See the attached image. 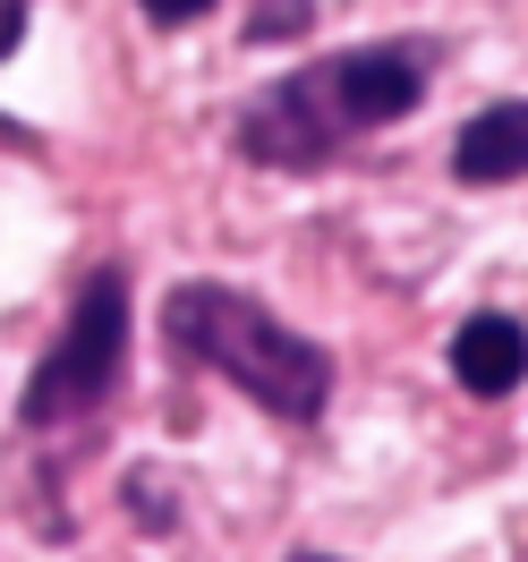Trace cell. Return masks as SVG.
<instances>
[{
    "mask_svg": "<svg viewBox=\"0 0 528 562\" xmlns=\"http://www.w3.org/2000/svg\"><path fill=\"white\" fill-rule=\"evenodd\" d=\"M426 69H435V52L418 43H375V52H341L307 77H282L239 120V154L265 171H324L350 137L409 120L426 103Z\"/></svg>",
    "mask_w": 528,
    "mask_h": 562,
    "instance_id": "6da1fadb",
    "label": "cell"
},
{
    "mask_svg": "<svg viewBox=\"0 0 528 562\" xmlns=\"http://www.w3.org/2000/svg\"><path fill=\"white\" fill-rule=\"evenodd\" d=\"M162 341H171L188 367H205L222 384H239L256 409H273L282 426H307L333 392V358L290 333L273 307H256L231 281H179L162 299Z\"/></svg>",
    "mask_w": 528,
    "mask_h": 562,
    "instance_id": "7a4b0ae2",
    "label": "cell"
},
{
    "mask_svg": "<svg viewBox=\"0 0 528 562\" xmlns=\"http://www.w3.org/2000/svg\"><path fill=\"white\" fill-rule=\"evenodd\" d=\"M128 367V281L120 273H94L77 290L60 341L43 350L35 384H26V426H69V418H94Z\"/></svg>",
    "mask_w": 528,
    "mask_h": 562,
    "instance_id": "3957f363",
    "label": "cell"
},
{
    "mask_svg": "<svg viewBox=\"0 0 528 562\" xmlns=\"http://www.w3.org/2000/svg\"><path fill=\"white\" fill-rule=\"evenodd\" d=\"M452 375L478 392V401L520 392L528 384V333L512 316H469V324H460V341H452Z\"/></svg>",
    "mask_w": 528,
    "mask_h": 562,
    "instance_id": "277c9868",
    "label": "cell"
},
{
    "mask_svg": "<svg viewBox=\"0 0 528 562\" xmlns=\"http://www.w3.org/2000/svg\"><path fill=\"white\" fill-rule=\"evenodd\" d=\"M452 171L469 188H503V179H528V103H486L452 145Z\"/></svg>",
    "mask_w": 528,
    "mask_h": 562,
    "instance_id": "5b68a950",
    "label": "cell"
},
{
    "mask_svg": "<svg viewBox=\"0 0 528 562\" xmlns=\"http://www.w3.org/2000/svg\"><path fill=\"white\" fill-rule=\"evenodd\" d=\"M307 18H316L307 0H265V18H256L247 35H256V43H273V35H307Z\"/></svg>",
    "mask_w": 528,
    "mask_h": 562,
    "instance_id": "8992f818",
    "label": "cell"
},
{
    "mask_svg": "<svg viewBox=\"0 0 528 562\" xmlns=\"http://www.w3.org/2000/svg\"><path fill=\"white\" fill-rule=\"evenodd\" d=\"M213 0H145V18H154V26H188V18H205Z\"/></svg>",
    "mask_w": 528,
    "mask_h": 562,
    "instance_id": "52a82bcc",
    "label": "cell"
},
{
    "mask_svg": "<svg viewBox=\"0 0 528 562\" xmlns=\"http://www.w3.org/2000/svg\"><path fill=\"white\" fill-rule=\"evenodd\" d=\"M26 43V0H0V60Z\"/></svg>",
    "mask_w": 528,
    "mask_h": 562,
    "instance_id": "ba28073f",
    "label": "cell"
},
{
    "mask_svg": "<svg viewBox=\"0 0 528 562\" xmlns=\"http://www.w3.org/2000/svg\"><path fill=\"white\" fill-rule=\"evenodd\" d=\"M299 562H333V554H299Z\"/></svg>",
    "mask_w": 528,
    "mask_h": 562,
    "instance_id": "9c48e42d",
    "label": "cell"
}]
</instances>
